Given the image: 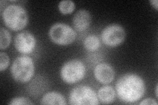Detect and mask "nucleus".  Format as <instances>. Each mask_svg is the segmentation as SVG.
I'll list each match as a JSON object with an SVG mask.
<instances>
[{
    "label": "nucleus",
    "mask_w": 158,
    "mask_h": 105,
    "mask_svg": "<svg viewBox=\"0 0 158 105\" xmlns=\"http://www.w3.org/2000/svg\"><path fill=\"white\" fill-rule=\"evenodd\" d=\"M2 18L6 26L13 31L21 30L28 23L27 10L17 4H11L5 8Z\"/></svg>",
    "instance_id": "2"
},
{
    "label": "nucleus",
    "mask_w": 158,
    "mask_h": 105,
    "mask_svg": "<svg viewBox=\"0 0 158 105\" xmlns=\"http://www.w3.org/2000/svg\"><path fill=\"white\" fill-rule=\"evenodd\" d=\"M51 40L59 46H67L73 43L77 38V32L68 24L61 22L54 24L49 30Z\"/></svg>",
    "instance_id": "5"
},
{
    "label": "nucleus",
    "mask_w": 158,
    "mask_h": 105,
    "mask_svg": "<svg viewBox=\"0 0 158 105\" xmlns=\"http://www.w3.org/2000/svg\"><path fill=\"white\" fill-rule=\"evenodd\" d=\"M41 104H57L65 105L67 102L62 94L56 91H51L46 93L40 100Z\"/></svg>",
    "instance_id": "12"
},
{
    "label": "nucleus",
    "mask_w": 158,
    "mask_h": 105,
    "mask_svg": "<svg viewBox=\"0 0 158 105\" xmlns=\"http://www.w3.org/2000/svg\"><path fill=\"white\" fill-rule=\"evenodd\" d=\"M115 89L117 96L122 102L132 104L140 101L144 97L146 84L140 76L128 73L118 79Z\"/></svg>",
    "instance_id": "1"
},
{
    "label": "nucleus",
    "mask_w": 158,
    "mask_h": 105,
    "mask_svg": "<svg viewBox=\"0 0 158 105\" xmlns=\"http://www.w3.org/2000/svg\"><path fill=\"white\" fill-rule=\"evenodd\" d=\"M94 76L96 80L102 84L111 83L115 79V72L113 68L107 63L98 64L94 70Z\"/></svg>",
    "instance_id": "9"
},
{
    "label": "nucleus",
    "mask_w": 158,
    "mask_h": 105,
    "mask_svg": "<svg viewBox=\"0 0 158 105\" xmlns=\"http://www.w3.org/2000/svg\"><path fill=\"white\" fill-rule=\"evenodd\" d=\"M101 46L100 40L95 35H90L87 36L84 41V47L88 51H95L100 48Z\"/></svg>",
    "instance_id": "13"
},
{
    "label": "nucleus",
    "mask_w": 158,
    "mask_h": 105,
    "mask_svg": "<svg viewBox=\"0 0 158 105\" xmlns=\"http://www.w3.org/2000/svg\"><path fill=\"white\" fill-rule=\"evenodd\" d=\"M156 97L157 98V86H156Z\"/></svg>",
    "instance_id": "20"
},
{
    "label": "nucleus",
    "mask_w": 158,
    "mask_h": 105,
    "mask_svg": "<svg viewBox=\"0 0 158 105\" xmlns=\"http://www.w3.org/2000/svg\"><path fill=\"white\" fill-rule=\"evenodd\" d=\"M11 41V35L3 27H1L0 30V49H6L9 47Z\"/></svg>",
    "instance_id": "15"
},
{
    "label": "nucleus",
    "mask_w": 158,
    "mask_h": 105,
    "mask_svg": "<svg viewBox=\"0 0 158 105\" xmlns=\"http://www.w3.org/2000/svg\"><path fill=\"white\" fill-rule=\"evenodd\" d=\"M150 3L156 10L158 9V2L157 0H151V1H150Z\"/></svg>",
    "instance_id": "19"
},
{
    "label": "nucleus",
    "mask_w": 158,
    "mask_h": 105,
    "mask_svg": "<svg viewBox=\"0 0 158 105\" xmlns=\"http://www.w3.org/2000/svg\"><path fill=\"white\" fill-rule=\"evenodd\" d=\"M96 91L88 86H78L74 87L69 95V104L73 105L99 104Z\"/></svg>",
    "instance_id": "6"
},
{
    "label": "nucleus",
    "mask_w": 158,
    "mask_h": 105,
    "mask_svg": "<svg viewBox=\"0 0 158 105\" xmlns=\"http://www.w3.org/2000/svg\"><path fill=\"white\" fill-rule=\"evenodd\" d=\"M9 64V57L6 53L0 52V71L6 70Z\"/></svg>",
    "instance_id": "16"
},
{
    "label": "nucleus",
    "mask_w": 158,
    "mask_h": 105,
    "mask_svg": "<svg viewBox=\"0 0 158 105\" xmlns=\"http://www.w3.org/2000/svg\"><path fill=\"white\" fill-rule=\"evenodd\" d=\"M15 47L24 55L32 53L36 45V40L34 35L28 31L19 33L14 39Z\"/></svg>",
    "instance_id": "8"
},
{
    "label": "nucleus",
    "mask_w": 158,
    "mask_h": 105,
    "mask_svg": "<svg viewBox=\"0 0 158 105\" xmlns=\"http://www.w3.org/2000/svg\"><path fill=\"white\" fill-rule=\"evenodd\" d=\"M86 72L85 64L78 59H72L63 65L60 75L63 82L71 84L81 81L85 76Z\"/></svg>",
    "instance_id": "4"
},
{
    "label": "nucleus",
    "mask_w": 158,
    "mask_h": 105,
    "mask_svg": "<svg viewBox=\"0 0 158 105\" xmlns=\"http://www.w3.org/2000/svg\"><path fill=\"white\" fill-rule=\"evenodd\" d=\"M59 11L63 14L72 13L75 9V3L71 0H63L59 3Z\"/></svg>",
    "instance_id": "14"
},
{
    "label": "nucleus",
    "mask_w": 158,
    "mask_h": 105,
    "mask_svg": "<svg viewBox=\"0 0 158 105\" xmlns=\"http://www.w3.org/2000/svg\"><path fill=\"white\" fill-rule=\"evenodd\" d=\"M35 67L32 58L27 55L19 56L14 60L11 67V74L15 80L27 83L34 76Z\"/></svg>",
    "instance_id": "3"
},
{
    "label": "nucleus",
    "mask_w": 158,
    "mask_h": 105,
    "mask_svg": "<svg viewBox=\"0 0 158 105\" xmlns=\"http://www.w3.org/2000/svg\"><path fill=\"white\" fill-rule=\"evenodd\" d=\"M34 103L29 99L24 97H17L12 99L9 104L17 105V104H33Z\"/></svg>",
    "instance_id": "17"
},
{
    "label": "nucleus",
    "mask_w": 158,
    "mask_h": 105,
    "mask_svg": "<svg viewBox=\"0 0 158 105\" xmlns=\"http://www.w3.org/2000/svg\"><path fill=\"white\" fill-rule=\"evenodd\" d=\"M92 21L91 14L86 9H81L74 14L73 24L77 31H83L87 29Z\"/></svg>",
    "instance_id": "10"
},
{
    "label": "nucleus",
    "mask_w": 158,
    "mask_h": 105,
    "mask_svg": "<svg viewBox=\"0 0 158 105\" xmlns=\"http://www.w3.org/2000/svg\"><path fill=\"white\" fill-rule=\"evenodd\" d=\"M140 105H144V104H150V105H157V103L154 100V99H151V98H148L144 100H143L140 103Z\"/></svg>",
    "instance_id": "18"
},
{
    "label": "nucleus",
    "mask_w": 158,
    "mask_h": 105,
    "mask_svg": "<svg viewBox=\"0 0 158 105\" xmlns=\"http://www.w3.org/2000/svg\"><path fill=\"white\" fill-rule=\"evenodd\" d=\"M126 32L124 28L118 24H111L103 29L101 34L103 43L110 47H117L125 41Z\"/></svg>",
    "instance_id": "7"
},
{
    "label": "nucleus",
    "mask_w": 158,
    "mask_h": 105,
    "mask_svg": "<svg viewBox=\"0 0 158 105\" xmlns=\"http://www.w3.org/2000/svg\"><path fill=\"white\" fill-rule=\"evenodd\" d=\"M98 98L102 104H111L115 101L116 93L115 89L110 86H104L99 89Z\"/></svg>",
    "instance_id": "11"
}]
</instances>
